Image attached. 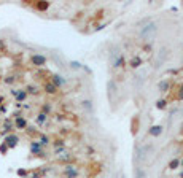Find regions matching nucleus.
<instances>
[{"instance_id": "1", "label": "nucleus", "mask_w": 183, "mask_h": 178, "mask_svg": "<svg viewBox=\"0 0 183 178\" xmlns=\"http://www.w3.org/2000/svg\"><path fill=\"white\" fill-rule=\"evenodd\" d=\"M156 32H158V24L156 23H150L142 29L140 37H142V40H145V41H151L154 38V35H156Z\"/></svg>"}, {"instance_id": "2", "label": "nucleus", "mask_w": 183, "mask_h": 178, "mask_svg": "<svg viewBox=\"0 0 183 178\" xmlns=\"http://www.w3.org/2000/svg\"><path fill=\"white\" fill-rule=\"evenodd\" d=\"M30 62H32V65H35V67H43L46 64V58H45V56H41V54H33L30 58Z\"/></svg>"}, {"instance_id": "3", "label": "nucleus", "mask_w": 183, "mask_h": 178, "mask_svg": "<svg viewBox=\"0 0 183 178\" xmlns=\"http://www.w3.org/2000/svg\"><path fill=\"white\" fill-rule=\"evenodd\" d=\"M18 141H19V137H18V135H6V138H5V141H3V143L6 145V146H8V148H15L16 145H18Z\"/></svg>"}, {"instance_id": "4", "label": "nucleus", "mask_w": 183, "mask_h": 178, "mask_svg": "<svg viewBox=\"0 0 183 178\" xmlns=\"http://www.w3.org/2000/svg\"><path fill=\"white\" fill-rule=\"evenodd\" d=\"M65 176H67V178H76V176H78V170H76L75 167H72V166H67V169H65Z\"/></svg>"}, {"instance_id": "5", "label": "nucleus", "mask_w": 183, "mask_h": 178, "mask_svg": "<svg viewBox=\"0 0 183 178\" xmlns=\"http://www.w3.org/2000/svg\"><path fill=\"white\" fill-rule=\"evenodd\" d=\"M51 83L54 84L56 88H58V86H62V84L65 83V80H64V78H62L61 75H53V80H51Z\"/></svg>"}, {"instance_id": "6", "label": "nucleus", "mask_w": 183, "mask_h": 178, "mask_svg": "<svg viewBox=\"0 0 183 178\" xmlns=\"http://www.w3.org/2000/svg\"><path fill=\"white\" fill-rule=\"evenodd\" d=\"M15 126H16V129H26L27 127V121L24 119V118H16V121H15Z\"/></svg>"}, {"instance_id": "7", "label": "nucleus", "mask_w": 183, "mask_h": 178, "mask_svg": "<svg viewBox=\"0 0 183 178\" xmlns=\"http://www.w3.org/2000/svg\"><path fill=\"white\" fill-rule=\"evenodd\" d=\"M13 96L16 97L18 102H23L24 99L27 97V92H26V91H13Z\"/></svg>"}, {"instance_id": "8", "label": "nucleus", "mask_w": 183, "mask_h": 178, "mask_svg": "<svg viewBox=\"0 0 183 178\" xmlns=\"http://www.w3.org/2000/svg\"><path fill=\"white\" fill-rule=\"evenodd\" d=\"M30 151L35 153V154H41V145L38 143V141H32V145H30Z\"/></svg>"}, {"instance_id": "9", "label": "nucleus", "mask_w": 183, "mask_h": 178, "mask_svg": "<svg viewBox=\"0 0 183 178\" xmlns=\"http://www.w3.org/2000/svg\"><path fill=\"white\" fill-rule=\"evenodd\" d=\"M45 91L48 92V94H56V91H58V88H56L53 83H45Z\"/></svg>"}, {"instance_id": "10", "label": "nucleus", "mask_w": 183, "mask_h": 178, "mask_svg": "<svg viewBox=\"0 0 183 178\" xmlns=\"http://www.w3.org/2000/svg\"><path fill=\"white\" fill-rule=\"evenodd\" d=\"M161 132H163V127H161V126H154V127H151V129H150V134L154 135V137L161 135Z\"/></svg>"}, {"instance_id": "11", "label": "nucleus", "mask_w": 183, "mask_h": 178, "mask_svg": "<svg viewBox=\"0 0 183 178\" xmlns=\"http://www.w3.org/2000/svg\"><path fill=\"white\" fill-rule=\"evenodd\" d=\"M48 6H50V3H48V2H38V3H35V8H37V10H40V11L46 10Z\"/></svg>"}, {"instance_id": "12", "label": "nucleus", "mask_w": 183, "mask_h": 178, "mask_svg": "<svg viewBox=\"0 0 183 178\" xmlns=\"http://www.w3.org/2000/svg\"><path fill=\"white\" fill-rule=\"evenodd\" d=\"M45 121H46V115H45V113H40L38 118H37V123H38V124H43Z\"/></svg>"}, {"instance_id": "13", "label": "nucleus", "mask_w": 183, "mask_h": 178, "mask_svg": "<svg viewBox=\"0 0 183 178\" xmlns=\"http://www.w3.org/2000/svg\"><path fill=\"white\" fill-rule=\"evenodd\" d=\"M140 62H142V61H140L139 58H134V59L131 61V65H132L134 68H135V67H139V65H140Z\"/></svg>"}, {"instance_id": "14", "label": "nucleus", "mask_w": 183, "mask_h": 178, "mask_svg": "<svg viewBox=\"0 0 183 178\" xmlns=\"http://www.w3.org/2000/svg\"><path fill=\"white\" fill-rule=\"evenodd\" d=\"M167 88H169V83L167 81H163V83H159V91H167Z\"/></svg>"}, {"instance_id": "15", "label": "nucleus", "mask_w": 183, "mask_h": 178, "mask_svg": "<svg viewBox=\"0 0 183 178\" xmlns=\"http://www.w3.org/2000/svg\"><path fill=\"white\" fill-rule=\"evenodd\" d=\"M48 141H50V138H48L46 135H41V137H40V141H38V143H40V145H46Z\"/></svg>"}, {"instance_id": "16", "label": "nucleus", "mask_w": 183, "mask_h": 178, "mask_svg": "<svg viewBox=\"0 0 183 178\" xmlns=\"http://www.w3.org/2000/svg\"><path fill=\"white\" fill-rule=\"evenodd\" d=\"M26 92H29V94H37V88H35V86H27Z\"/></svg>"}, {"instance_id": "17", "label": "nucleus", "mask_w": 183, "mask_h": 178, "mask_svg": "<svg viewBox=\"0 0 183 178\" xmlns=\"http://www.w3.org/2000/svg\"><path fill=\"white\" fill-rule=\"evenodd\" d=\"M156 106H158V108H166V100H158Z\"/></svg>"}, {"instance_id": "18", "label": "nucleus", "mask_w": 183, "mask_h": 178, "mask_svg": "<svg viewBox=\"0 0 183 178\" xmlns=\"http://www.w3.org/2000/svg\"><path fill=\"white\" fill-rule=\"evenodd\" d=\"M13 81H15V76H6V78H5V83H6V84H11Z\"/></svg>"}, {"instance_id": "19", "label": "nucleus", "mask_w": 183, "mask_h": 178, "mask_svg": "<svg viewBox=\"0 0 183 178\" xmlns=\"http://www.w3.org/2000/svg\"><path fill=\"white\" fill-rule=\"evenodd\" d=\"M177 166H178V161H172L171 164H169V167H171V169H175Z\"/></svg>"}, {"instance_id": "20", "label": "nucleus", "mask_w": 183, "mask_h": 178, "mask_svg": "<svg viewBox=\"0 0 183 178\" xmlns=\"http://www.w3.org/2000/svg\"><path fill=\"white\" fill-rule=\"evenodd\" d=\"M6 148H8V146H6L5 143H2V145H0V153H3V154H5V151H6Z\"/></svg>"}, {"instance_id": "21", "label": "nucleus", "mask_w": 183, "mask_h": 178, "mask_svg": "<svg viewBox=\"0 0 183 178\" xmlns=\"http://www.w3.org/2000/svg\"><path fill=\"white\" fill-rule=\"evenodd\" d=\"M18 175H21V176H24V175H26V170H18Z\"/></svg>"}, {"instance_id": "22", "label": "nucleus", "mask_w": 183, "mask_h": 178, "mask_svg": "<svg viewBox=\"0 0 183 178\" xmlns=\"http://www.w3.org/2000/svg\"><path fill=\"white\" fill-rule=\"evenodd\" d=\"M180 91H181V92H180V94H178V99H183V86L180 88Z\"/></svg>"}, {"instance_id": "23", "label": "nucleus", "mask_w": 183, "mask_h": 178, "mask_svg": "<svg viewBox=\"0 0 183 178\" xmlns=\"http://www.w3.org/2000/svg\"><path fill=\"white\" fill-rule=\"evenodd\" d=\"M43 111H50V105H45L43 106Z\"/></svg>"}, {"instance_id": "24", "label": "nucleus", "mask_w": 183, "mask_h": 178, "mask_svg": "<svg viewBox=\"0 0 183 178\" xmlns=\"http://www.w3.org/2000/svg\"><path fill=\"white\" fill-rule=\"evenodd\" d=\"M180 176H181V178H183V172H181V173H180Z\"/></svg>"}, {"instance_id": "25", "label": "nucleus", "mask_w": 183, "mask_h": 178, "mask_svg": "<svg viewBox=\"0 0 183 178\" xmlns=\"http://www.w3.org/2000/svg\"><path fill=\"white\" fill-rule=\"evenodd\" d=\"M0 80H2V75H0Z\"/></svg>"}, {"instance_id": "26", "label": "nucleus", "mask_w": 183, "mask_h": 178, "mask_svg": "<svg viewBox=\"0 0 183 178\" xmlns=\"http://www.w3.org/2000/svg\"><path fill=\"white\" fill-rule=\"evenodd\" d=\"M181 131H183V126H181Z\"/></svg>"}, {"instance_id": "27", "label": "nucleus", "mask_w": 183, "mask_h": 178, "mask_svg": "<svg viewBox=\"0 0 183 178\" xmlns=\"http://www.w3.org/2000/svg\"><path fill=\"white\" fill-rule=\"evenodd\" d=\"M181 164H183V161H181Z\"/></svg>"}]
</instances>
